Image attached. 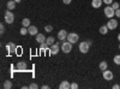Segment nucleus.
Wrapping results in <instances>:
<instances>
[{
  "label": "nucleus",
  "instance_id": "f257e3e1",
  "mask_svg": "<svg viewBox=\"0 0 120 89\" xmlns=\"http://www.w3.org/2000/svg\"><path fill=\"white\" fill-rule=\"evenodd\" d=\"M103 12H105L106 17H108V18H113L115 16V10L112 7V5H107L103 10Z\"/></svg>",
  "mask_w": 120,
  "mask_h": 89
},
{
  "label": "nucleus",
  "instance_id": "f03ea898",
  "mask_svg": "<svg viewBox=\"0 0 120 89\" xmlns=\"http://www.w3.org/2000/svg\"><path fill=\"white\" fill-rule=\"evenodd\" d=\"M5 22L7 24H12L15 22V15L11 12V10H7L5 12Z\"/></svg>",
  "mask_w": 120,
  "mask_h": 89
},
{
  "label": "nucleus",
  "instance_id": "7ed1b4c3",
  "mask_svg": "<svg viewBox=\"0 0 120 89\" xmlns=\"http://www.w3.org/2000/svg\"><path fill=\"white\" fill-rule=\"evenodd\" d=\"M89 47H90V45L88 43V41H83V42L79 43V47L78 48H79V52L85 54V53L89 52Z\"/></svg>",
  "mask_w": 120,
  "mask_h": 89
},
{
  "label": "nucleus",
  "instance_id": "20e7f679",
  "mask_svg": "<svg viewBox=\"0 0 120 89\" xmlns=\"http://www.w3.org/2000/svg\"><path fill=\"white\" fill-rule=\"evenodd\" d=\"M61 49H63V52H64V53H70V52L72 51V43L70 42V41L63 42V45H61Z\"/></svg>",
  "mask_w": 120,
  "mask_h": 89
},
{
  "label": "nucleus",
  "instance_id": "39448f33",
  "mask_svg": "<svg viewBox=\"0 0 120 89\" xmlns=\"http://www.w3.org/2000/svg\"><path fill=\"white\" fill-rule=\"evenodd\" d=\"M107 27H108V29H111V30H114V29L118 28V21L114 18H109V21L107 22Z\"/></svg>",
  "mask_w": 120,
  "mask_h": 89
},
{
  "label": "nucleus",
  "instance_id": "423d86ee",
  "mask_svg": "<svg viewBox=\"0 0 120 89\" xmlns=\"http://www.w3.org/2000/svg\"><path fill=\"white\" fill-rule=\"evenodd\" d=\"M78 40H79V36H78L76 33H70V34H67V41H70L71 43H76V42H78Z\"/></svg>",
  "mask_w": 120,
  "mask_h": 89
},
{
  "label": "nucleus",
  "instance_id": "0eeeda50",
  "mask_svg": "<svg viewBox=\"0 0 120 89\" xmlns=\"http://www.w3.org/2000/svg\"><path fill=\"white\" fill-rule=\"evenodd\" d=\"M6 51L8 52V53H15L16 51H17V46L13 43V42H8L7 45H6Z\"/></svg>",
  "mask_w": 120,
  "mask_h": 89
},
{
  "label": "nucleus",
  "instance_id": "6e6552de",
  "mask_svg": "<svg viewBox=\"0 0 120 89\" xmlns=\"http://www.w3.org/2000/svg\"><path fill=\"white\" fill-rule=\"evenodd\" d=\"M102 74H103V78H105L106 81H112L113 80V72L112 71L105 70V71H102Z\"/></svg>",
  "mask_w": 120,
  "mask_h": 89
},
{
  "label": "nucleus",
  "instance_id": "1a4fd4ad",
  "mask_svg": "<svg viewBox=\"0 0 120 89\" xmlns=\"http://www.w3.org/2000/svg\"><path fill=\"white\" fill-rule=\"evenodd\" d=\"M49 52H51L52 55H56L59 53V45L58 43H54L51 46V48H49Z\"/></svg>",
  "mask_w": 120,
  "mask_h": 89
},
{
  "label": "nucleus",
  "instance_id": "9d476101",
  "mask_svg": "<svg viewBox=\"0 0 120 89\" xmlns=\"http://www.w3.org/2000/svg\"><path fill=\"white\" fill-rule=\"evenodd\" d=\"M58 39L60 41H65V39H67V33L65 30H60L58 33Z\"/></svg>",
  "mask_w": 120,
  "mask_h": 89
},
{
  "label": "nucleus",
  "instance_id": "9b49d317",
  "mask_svg": "<svg viewBox=\"0 0 120 89\" xmlns=\"http://www.w3.org/2000/svg\"><path fill=\"white\" fill-rule=\"evenodd\" d=\"M28 34H30V35H37L38 34V30H37V28L35 27V25H30L29 28H28Z\"/></svg>",
  "mask_w": 120,
  "mask_h": 89
},
{
  "label": "nucleus",
  "instance_id": "f8f14e48",
  "mask_svg": "<svg viewBox=\"0 0 120 89\" xmlns=\"http://www.w3.org/2000/svg\"><path fill=\"white\" fill-rule=\"evenodd\" d=\"M17 70H21V71L26 70V63L25 62H18L17 63Z\"/></svg>",
  "mask_w": 120,
  "mask_h": 89
},
{
  "label": "nucleus",
  "instance_id": "ddd939ff",
  "mask_svg": "<svg viewBox=\"0 0 120 89\" xmlns=\"http://www.w3.org/2000/svg\"><path fill=\"white\" fill-rule=\"evenodd\" d=\"M102 4H103V0H93V1H91V6H93L94 8L101 7Z\"/></svg>",
  "mask_w": 120,
  "mask_h": 89
},
{
  "label": "nucleus",
  "instance_id": "4468645a",
  "mask_svg": "<svg viewBox=\"0 0 120 89\" xmlns=\"http://www.w3.org/2000/svg\"><path fill=\"white\" fill-rule=\"evenodd\" d=\"M46 36L43 35V34H37L36 35V42H38V43H42V42H46Z\"/></svg>",
  "mask_w": 120,
  "mask_h": 89
},
{
  "label": "nucleus",
  "instance_id": "2eb2a0df",
  "mask_svg": "<svg viewBox=\"0 0 120 89\" xmlns=\"http://www.w3.org/2000/svg\"><path fill=\"white\" fill-rule=\"evenodd\" d=\"M59 88L60 89H68V88H71V84H70L67 81H63L61 83H60Z\"/></svg>",
  "mask_w": 120,
  "mask_h": 89
},
{
  "label": "nucleus",
  "instance_id": "dca6fc26",
  "mask_svg": "<svg viewBox=\"0 0 120 89\" xmlns=\"http://www.w3.org/2000/svg\"><path fill=\"white\" fill-rule=\"evenodd\" d=\"M16 1L15 0H8V3H7V8L8 10H15L16 8Z\"/></svg>",
  "mask_w": 120,
  "mask_h": 89
},
{
  "label": "nucleus",
  "instance_id": "f3484780",
  "mask_svg": "<svg viewBox=\"0 0 120 89\" xmlns=\"http://www.w3.org/2000/svg\"><path fill=\"white\" fill-rule=\"evenodd\" d=\"M108 27H107V24L106 25H102L101 28H100V34H102V35H106L107 33H108Z\"/></svg>",
  "mask_w": 120,
  "mask_h": 89
},
{
  "label": "nucleus",
  "instance_id": "a211bd4d",
  "mask_svg": "<svg viewBox=\"0 0 120 89\" xmlns=\"http://www.w3.org/2000/svg\"><path fill=\"white\" fill-rule=\"evenodd\" d=\"M98 67H100V70H101V71H105V70H107V67H108V64H107V62H101V63H100V65H98Z\"/></svg>",
  "mask_w": 120,
  "mask_h": 89
},
{
  "label": "nucleus",
  "instance_id": "6ab92c4d",
  "mask_svg": "<svg viewBox=\"0 0 120 89\" xmlns=\"http://www.w3.org/2000/svg\"><path fill=\"white\" fill-rule=\"evenodd\" d=\"M22 25L25 27V28H29L30 27V19L29 18H24L23 21H22Z\"/></svg>",
  "mask_w": 120,
  "mask_h": 89
},
{
  "label": "nucleus",
  "instance_id": "aec40b11",
  "mask_svg": "<svg viewBox=\"0 0 120 89\" xmlns=\"http://www.w3.org/2000/svg\"><path fill=\"white\" fill-rule=\"evenodd\" d=\"M54 37L53 36H49V37H47V40H46V42H47V45L48 46H52V45H54Z\"/></svg>",
  "mask_w": 120,
  "mask_h": 89
},
{
  "label": "nucleus",
  "instance_id": "412c9836",
  "mask_svg": "<svg viewBox=\"0 0 120 89\" xmlns=\"http://www.w3.org/2000/svg\"><path fill=\"white\" fill-rule=\"evenodd\" d=\"M4 88L5 89H11L12 88V82L11 81H5L4 82Z\"/></svg>",
  "mask_w": 120,
  "mask_h": 89
},
{
  "label": "nucleus",
  "instance_id": "4be33fe9",
  "mask_svg": "<svg viewBox=\"0 0 120 89\" xmlns=\"http://www.w3.org/2000/svg\"><path fill=\"white\" fill-rule=\"evenodd\" d=\"M113 62H114V64H116V65H120V54H116V55L114 57Z\"/></svg>",
  "mask_w": 120,
  "mask_h": 89
},
{
  "label": "nucleus",
  "instance_id": "5701e85b",
  "mask_svg": "<svg viewBox=\"0 0 120 89\" xmlns=\"http://www.w3.org/2000/svg\"><path fill=\"white\" fill-rule=\"evenodd\" d=\"M47 48H48L47 42H42V43H40V49H41V51H45V49H47Z\"/></svg>",
  "mask_w": 120,
  "mask_h": 89
},
{
  "label": "nucleus",
  "instance_id": "b1692460",
  "mask_svg": "<svg viewBox=\"0 0 120 89\" xmlns=\"http://www.w3.org/2000/svg\"><path fill=\"white\" fill-rule=\"evenodd\" d=\"M52 30H53V27H52V25H46V27H45V31H46V33H51Z\"/></svg>",
  "mask_w": 120,
  "mask_h": 89
},
{
  "label": "nucleus",
  "instance_id": "393cba45",
  "mask_svg": "<svg viewBox=\"0 0 120 89\" xmlns=\"http://www.w3.org/2000/svg\"><path fill=\"white\" fill-rule=\"evenodd\" d=\"M19 33H21L22 35H26V33H29V31H28V29H26L25 27H23V28L21 29V31H19Z\"/></svg>",
  "mask_w": 120,
  "mask_h": 89
},
{
  "label": "nucleus",
  "instance_id": "a878e982",
  "mask_svg": "<svg viewBox=\"0 0 120 89\" xmlns=\"http://www.w3.org/2000/svg\"><path fill=\"white\" fill-rule=\"evenodd\" d=\"M103 4H106V5H112V4H113V0H103Z\"/></svg>",
  "mask_w": 120,
  "mask_h": 89
},
{
  "label": "nucleus",
  "instance_id": "bb28decb",
  "mask_svg": "<svg viewBox=\"0 0 120 89\" xmlns=\"http://www.w3.org/2000/svg\"><path fill=\"white\" fill-rule=\"evenodd\" d=\"M5 33V27H4V24H1V25H0V34H4Z\"/></svg>",
  "mask_w": 120,
  "mask_h": 89
},
{
  "label": "nucleus",
  "instance_id": "cd10ccee",
  "mask_svg": "<svg viewBox=\"0 0 120 89\" xmlns=\"http://www.w3.org/2000/svg\"><path fill=\"white\" fill-rule=\"evenodd\" d=\"M112 7H113L114 10H118V8H119V3H113V4H112Z\"/></svg>",
  "mask_w": 120,
  "mask_h": 89
},
{
  "label": "nucleus",
  "instance_id": "c85d7f7f",
  "mask_svg": "<svg viewBox=\"0 0 120 89\" xmlns=\"http://www.w3.org/2000/svg\"><path fill=\"white\" fill-rule=\"evenodd\" d=\"M29 88L30 89H37V84L36 83H31V84L29 85Z\"/></svg>",
  "mask_w": 120,
  "mask_h": 89
},
{
  "label": "nucleus",
  "instance_id": "c756f323",
  "mask_svg": "<svg viewBox=\"0 0 120 89\" xmlns=\"http://www.w3.org/2000/svg\"><path fill=\"white\" fill-rule=\"evenodd\" d=\"M77 88H78V84L77 83H75V82L71 83V89H77Z\"/></svg>",
  "mask_w": 120,
  "mask_h": 89
},
{
  "label": "nucleus",
  "instance_id": "7c9ffc66",
  "mask_svg": "<svg viewBox=\"0 0 120 89\" xmlns=\"http://www.w3.org/2000/svg\"><path fill=\"white\" fill-rule=\"evenodd\" d=\"M115 16L120 18V8H118V10H115Z\"/></svg>",
  "mask_w": 120,
  "mask_h": 89
},
{
  "label": "nucleus",
  "instance_id": "2f4dec72",
  "mask_svg": "<svg viewBox=\"0 0 120 89\" xmlns=\"http://www.w3.org/2000/svg\"><path fill=\"white\" fill-rule=\"evenodd\" d=\"M64 1V4L65 5H68V4H71V0H63Z\"/></svg>",
  "mask_w": 120,
  "mask_h": 89
},
{
  "label": "nucleus",
  "instance_id": "473e14b6",
  "mask_svg": "<svg viewBox=\"0 0 120 89\" xmlns=\"http://www.w3.org/2000/svg\"><path fill=\"white\" fill-rule=\"evenodd\" d=\"M119 88H120L119 84H114V85H113V89H119Z\"/></svg>",
  "mask_w": 120,
  "mask_h": 89
},
{
  "label": "nucleus",
  "instance_id": "72a5a7b5",
  "mask_svg": "<svg viewBox=\"0 0 120 89\" xmlns=\"http://www.w3.org/2000/svg\"><path fill=\"white\" fill-rule=\"evenodd\" d=\"M42 88H43V89H48L49 85H46V84H45V85H42Z\"/></svg>",
  "mask_w": 120,
  "mask_h": 89
},
{
  "label": "nucleus",
  "instance_id": "f704fd0d",
  "mask_svg": "<svg viewBox=\"0 0 120 89\" xmlns=\"http://www.w3.org/2000/svg\"><path fill=\"white\" fill-rule=\"evenodd\" d=\"M118 40H119V42H120V33H119V35H118Z\"/></svg>",
  "mask_w": 120,
  "mask_h": 89
},
{
  "label": "nucleus",
  "instance_id": "c9c22d12",
  "mask_svg": "<svg viewBox=\"0 0 120 89\" xmlns=\"http://www.w3.org/2000/svg\"><path fill=\"white\" fill-rule=\"evenodd\" d=\"M15 1H16V3H21V1H22V0H15Z\"/></svg>",
  "mask_w": 120,
  "mask_h": 89
},
{
  "label": "nucleus",
  "instance_id": "e433bc0d",
  "mask_svg": "<svg viewBox=\"0 0 120 89\" xmlns=\"http://www.w3.org/2000/svg\"><path fill=\"white\" fill-rule=\"evenodd\" d=\"M119 49H120V43H119Z\"/></svg>",
  "mask_w": 120,
  "mask_h": 89
}]
</instances>
